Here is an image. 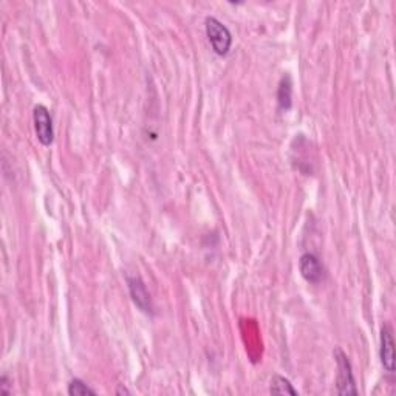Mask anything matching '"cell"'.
Listing matches in <instances>:
<instances>
[{
	"label": "cell",
	"instance_id": "6da1fadb",
	"mask_svg": "<svg viewBox=\"0 0 396 396\" xmlns=\"http://www.w3.org/2000/svg\"><path fill=\"white\" fill-rule=\"evenodd\" d=\"M205 26L206 36L209 39L212 50L217 53L219 56H226L232 45V34L228 30V26L215 17H207Z\"/></svg>",
	"mask_w": 396,
	"mask_h": 396
},
{
	"label": "cell",
	"instance_id": "7a4b0ae2",
	"mask_svg": "<svg viewBox=\"0 0 396 396\" xmlns=\"http://www.w3.org/2000/svg\"><path fill=\"white\" fill-rule=\"evenodd\" d=\"M335 359L338 365V374H336V386H338V395H358L356 384H354L353 368L347 354L340 350H335Z\"/></svg>",
	"mask_w": 396,
	"mask_h": 396
},
{
	"label": "cell",
	"instance_id": "3957f363",
	"mask_svg": "<svg viewBox=\"0 0 396 396\" xmlns=\"http://www.w3.org/2000/svg\"><path fill=\"white\" fill-rule=\"evenodd\" d=\"M33 122L34 130H36L38 140L42 145H52L54 140V130H53V120L48 109L44 106H36L33 110Z\"/></svg>",
	"mask_w": 396,
	"mask_h": 396
},
{
	"label": "cell",
	"instance_id": "277c9868",
	"mask_svg": "<svg viewBox=\"0 0 396 396\" xmlns=\"http://www.w3.org/2000/svg\"><path fill=\"white\" fill-rule=\"evenodd\" d=\"M127 285H129L132 301L135 302L136 307L140 308L143 312H145V315H154V305H152L150 294H149L148 288H145V283L141 280V277L129 276Z\"/></svg>",
	"mask_w": 396,
	"mask_h": 396
},
{
	"label": "cell",
	"instance_id": "5b68a950",
	"mask_svg": "<svg viewBox=\"0 0 396 396\" xmlns=\"http://www.w3.org/2000/svg\"><path fill=\"white\" fill-rule=\"evenodd\" d=\"M299 269H301L302 277L310 283H321L325 277V268L319 260V257L311 254V253H305L301 260H299Z\"/></svg>",
	"mask_w": 396,
	"mask_h": 396
},
{
	"label": "cell",
	"instance_id": "8992f818",
	"mask_svg": "<svg viewBox=\"0 0 396 396\" xmlns=\"http://www.w3.org/2000/svg\"><path fill=\"white\" fill-rule=\"evenodd\" d=\"M381 364L388 373L395 372V340L393 330L388 324L382 325L381 330Z\"/></svg>",
	"mask_w": 396,
	"mask_h": 396
},
{
	"label": "cell",
	"instance_id": "52a82bcc",
	"mask_svg": "<svg viewBox=\"0 0 396 396\" xmlns=\"http://www.w3.org/2000/svg\"><path fill=\"white\" fill-rule=\"evenodd\" d=\"M277 102H279L280 110H285V112L293 106V82L288 74H285L280 79L279 90H277Z\"/></svg>",
	"mask_w": 396,
	"mask_h": 396
},
{
	"label": "cell",
	"instance_id": "ba28073f",
	"mask_svg": "<svg viewBox=\"0 0 396 396\" xmlns=\"http://www.w3.org/2000/svg\"><path fill=\"white\" fill-rule=\"evenodd\" d=\"M269 392L273 395H297V390L293 387V384H291L287 378L279 377V374H276V377L271 379Z\"/></svg>",
	"mask_w": 396,
	"mask_h": 396
},
{
	"label": "cell",
	"instance_id": "9c48e42d",
	"mask_svg": "<svg viewBox=\"0 0 396 396\" xmlns=\"http://www.w3.org/2000/svg\"><path fill=\"white\" fill-rule=\"evenodd\" d=\"M68 395L70 396H87V395L95 396L96 392L93 390V388H90L84 381L72 379L70 384H68Z\"/></svg>",
	"mask_w": 396,
	"mask_h": 396
},
{
	"label": "cell",
	"instance_id": "30bf717a",
	"mask_svg": "<svg viewBox=\"0 0 396 396\" xmlns=\"http://www.w3.org/2000/svg\"><path fill=\"white\" fill-rule=\"evenodd\" d=\"M10 381L6 377H2V379H0V393H3V395H8L10 393Z\"/></svg>",
	"mask_w": 396,
	"mask_h": 396
}]
</instances>
